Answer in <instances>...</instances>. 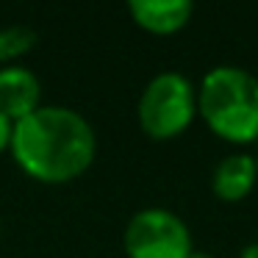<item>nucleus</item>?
I'll list each match as a JSON object with an SVG mask.
<instances>
[{
    "mask_svg": "<svg viewBox=\"0 0 258 258\" xmlns=\"http://www.w3.org/2000/svg\"><path fill=\"white\" fill-rule=\"evenodd\" d=\"M12 156L39 183H70L92 167L97 136L89 119L67 106H45L14 122Z\"/></svg>",
    "mask_w": 258,
    "mask_h": 258,
    "instance_id": "f257e3e1",
    "label": "nucleus"
},
{
    "mask_svg": "<svg viewBox=\"0 0 258 258\" xmlns=\"http://www.w3.org/2000/svg\"><path fill=\"white\" fill-rule=\"evenodd\" d=\"M197 114L225 142L258 139V78L241 67H214L197 89Z\"/></svg>",
    "mask_w": 258,
    "mask_h": 258,
    "instance_id": "f03ea898",
    "label": "nucleus"
},
{
    "mask_svg": "<svg viewBox=\"0 0 258 258\" xmlns=\"http://www.w3.org/2000/svg\"><path fill=\"white\" fill-rule=\"evenodd\" d=\"M136 117L145 136L156 142L175 139L197 117V89L180 73H158L142 89Z\"/></svg>",
    "mask_w": 258,
    "mask_h": 258,
    "instance_id": "7ed1b4c3",
    "label": "nucleus"
},
{
    "mask_svg": "<svg viewBox=\"0 0 258 258\" xmlns=\"http://www.w3.org/2000/svg\"><path fill=\"white\" fill-rule=\"evenodd\" d=\"M122 247L128 258H189L191 233L178 214L142 208L125 225Z\"/></svg>",
    "mask_w": 258,
    "mask_h": 258,
    "instance_id": "20e7f679",
    "label": "nucleus"
},
{
    "mask_svg": "<svg viewBox=\"0 0 258 258\" xmlns=\"http://www.w3.org/2000/svg\"><path fill=\"white\" fill-rule=\"evenodd\" d=\"M42 106V84L28 67H0V114L20 122Z\"/></svg>",
    "mask_w": 258,
    "mask_h": 258,
    "instance_id": "39448f33",
    "label": "nucleus"
},
{
    "mask_svg": "<svg viewBox=\"0 0 258 258\" xmlns=\"http://www.w3.org/2000/svg\"><path fill=\"white\" fill-rule=\"evenodd\" d=\"M128 14L142 31L156 36H169L186 28L195 14L189 0H131Z\"/></svg>",
    "mask_w": 258,
    "mask_h": 258,
    "instance_id": "423d86ee",
    "label": "nucleus"
},
{
    "mask_svg": "<svg viewBox=\"0 0 258 258\" xmlns=\"http://www.w3.org/2000/svg\"><path fill=\"white\" fill-rule=\"evenodd\" d=\"M258 180V161L247 153H236V156H225L217 164L211 178V189L219 200L225 203H239L252 191Z\"/></svg>",
    "mask_w": 258,
    "mask_h": 258,
    "instance_id": "0eeeda50",
    "label": "nucleus"
},
{
    "mask_svg": "<svg viewBox=\"0 0 258 258\" xmlns=\"http://www.w3.org/2000/svg\"><path fill=\"white\" fill-rule=\"evenodd\" d=\"M36 42H39V34L25 23H14V25L0 28V64L9 67L17 58L28 56L36 47Z\"/></svg>",
    "mask_w": 258,
    "mask_h": 258,
    "instance_id": "6e6552de",
    "label": "nucleus"
},
{
    "mask_svg": "<svg viewBox=\"0 0 258 258\" xmlns=\"http://www.w3.org/2000/svg\"><path fill=\"white\" fill-rule=\"evenodd\" d=\"M12 134H14V122L0 114V153L12 147Z\"/></svg>",
    "mask_w": 258,
    "mask_h": 258,
    "instance_id": "1a4fd4ad",
    "label": "nucleus"
},
{
    "mask_svg": "<svg viewBox=\"0 0 258 258\" xmlns=\"http://www.w3.org/2000/svg\"><path fill=\"white\" fill-rule=\"evenodd\" d=\"M239 258H258V241H250V244L241 250V255Z\"/></svg>",
    "mask_w": 258,
    "mask_h": 258,
    "instance_id": "9d476101",
    "label": "nucleus"
},
{
    "mask_svg": "<svg viewBox=\"0 0 258 258\" xmlns=\"http://www.w3.org/2000/svg\"><path fill=\"white\" fill-rule=\"evenodd\" d=\"M189 258H214V255H208V252H200V250H191Z\"/></svg>",
    "mask_w": 258,
    "mask_h": 258,
    "instance_id": "9b49d317",
    "label": "nucleus"
},
{
    "mask_svg": "<svg viewBox=\"0 0 258 258\" xmlns=\"http://www.w3.org/2000/svg\"><path fill=\"white\" fill-rule=\"evenodd\" d=\"M0 236H3V217H0Z\"/></svg>",
    "mask_w": 258,
    "mask_h": 258,
    "instance_id": "f8f14e48",
    "label": "nucleus"
},
{
    "mask_svg": "<svg viewBox=\"0 0 258 258\" xmlns=\"http://www.w3.org/2000/svg\"><path fill=\"white\" fill-rule=\"evenodd\" d=\"M255 161H258V158H255Z\"/></svg>",
    "mask_w": 258,
    "mask_h": 258,
    "instance_id": "ddd939ff",
    "label": "nucleus"
}]
</instances>
